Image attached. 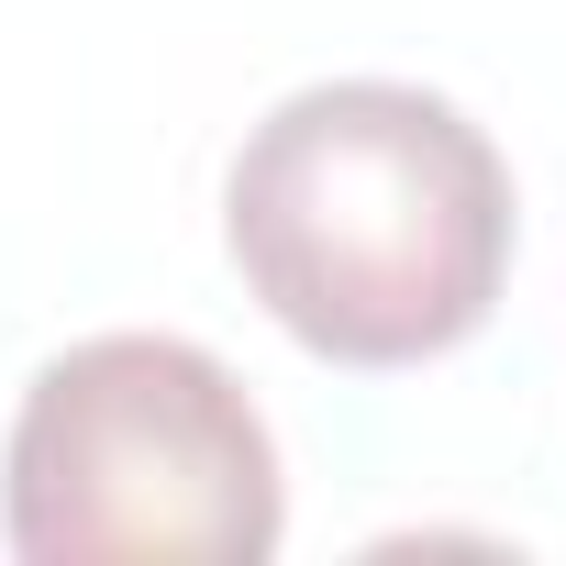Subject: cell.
<instances>
[{
    "instance_id": "2",
    "label": "cell",
    "mask_w": 566,
    "mask_h": 566,
    "mask_svg": "<svg viewBox=\"0 0 566 566\" xmlns=\"http://www.w3.org/2000/svg\"><path fill=\"white\" fill-rule=\"evenodd\" d=\"M12 544L34 566H255L277 544V444L222 356L90 334L23 389Z\"/></svg>"
},
{
    "instance_id": "1",
    "label": "cell",
    "mask_w": 566,
    "mask_h": 566,
    "mask_svg": "<svg viewBox=\"0 0 566 566\" xmlns=\"http://www.w3.org/2000/svg\"><path fill=\"white\" fill-rule=\"evenodd\" d=\"M222 233L301 345L411 367L500 301L511 178L455 101L411 78H323L244 134Z\"/></svg>"
}]
</instances>
